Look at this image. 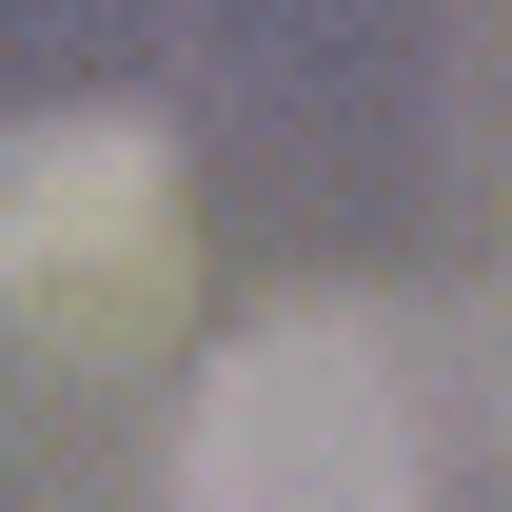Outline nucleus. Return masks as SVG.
Returning a JSON list of instances; mask_svg holds the SVG:
<instances>
[{"label":"nucleus","instance_id":"nucleus-1","mask_svg":"<svg viewBox=\"0 0 512 512\" xmlns=\"http://www.w3.org/2000/svg\"><path fill=\"white\" fill-rule=\"evenodd\" d=\"M158 512H434V355L394 296H276L197 355Z\"/></svg>","mask_w":512,"mask_h":512},{"label":"nucleus","instance_id":"nucleus-2","mask_svg":"<svg viewBox=\"0 0 512 512\" xmlns=\"http://www.w3.org/2000/svg\"><path fill=\"white\" fill-rule=\"evenodd\" d=\"M197 296V158L178 119H138V99H40V119H0V316L79 355V375H119L158 355Z\"/></svg>","mask_w":512,"mask_h":512}]
</instances>
